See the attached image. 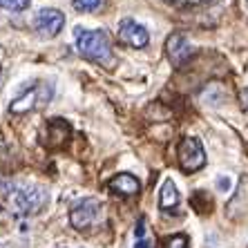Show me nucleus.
<instances>
[{"instance_id":"obj_1","label":"nucleus","mask_w":248,"mask_h":248,"mask_svg":"<svg viewBox=\"0 0 248 248\" xmlns=\"http://www.w3.org/2000/svg\"><path fill=\"white\" fill-rule=\"evenodd\" d=\"M76 49L94 63L103 67H114V52L112 43L103 29H81L76 27Z\"/></svg>"},{"instance_id":"obj_2","label":"nucleus","mask_w":248,"mask_h":248,"mask_svg":"<svg viewBox=\"0 0 248 248\" xmlns=\"http://www.w3.org/2000/svg\"><path fill=\"white\" fill-rule=\"evenodd\" d=\"M7 197L23 215L41 213L47 203V190L38 184H7Z\"/></svg>"},{"instance_id":"obj_3","label":"nucleus","mask_w":248,"mask_h":248,"mask_svg":"<svg viewBox=\"0 0 248 248\" xmlns=\"http://www.w3.org/2000/svg\"><path fill=\"white\" fill-rule=\"evenodd\" d=\"M52 101V85L47 83H36L31 90L23 92L16 101H12L9 105V112L14 114H25V112H34V110H41L45 108L47 103Z\"/></svg>"},{"instance_id":"obj_4","label":"nucleus","mask_w":248,"mask_h":248,"mask_svg":"<svg viewBox=\"0 0 248 248\" xmlns=\"http://www.w3.org/2000/svg\"><path fill=\"white\" fill-rule=\"evenodd\" d=\"M98 213H101V206L96 199H78L69 208V224L76 231H87L92 228V224H96Z\"/></svg>"},{"instance_id":"obj_5","label":"nucleus","mask_w":248,"mask_h":248,"mask_svg":"<svg viewBox=\"0 0 248 248\" xmlns=\"http://www.w3.org/2000/svg\"><path fill=\"white\" fill-rule=\"evenodd\" d=\"M179 163L186 172H197L206 166V152H203L199 139H184L179 145Z\"/></svg>"},{"instance_id":"obj_6","label":"nucleus","mask_w":248,"mask_h":248,"mask_svg":"<svg viewBox=\"0 0 248 248\" xmlns=\"http://www.w3.org/2000/svg\"><path fill=\"white\" fill-rule=\"evenodd\" d=\"M63 25H65V14L58 12V9H52V7L41 9V12L36 14V20H34L36 31H38L43 38H54V36H58L61 29H63Z\"/></svg>"},{"instance_id":"obj_7","label":"nucleus","mask_w":248,"mask_h":248,"mask_svg":"<svg viewBox=\"0 0 248 248\" xmlns=\"http://www.w3.org/2000/svg\"><path fill=\"white\" fill-rule=\"evenodd\" d=\"M166 52H168L170 63H172L174 67H181L184 63L190 61V56L195 54V47L188 43V38H186L184 34L174 31V34H170V38H168V43H166Z\"/></svg>"},{"instance_id":"obj_8","label":"nucleus","mask_w":248,"mask_h":248,"mask_svg":"<svg viewBox=\"0 0 248 248\" xmlns=\"http://www.w3.org/2000/svg\"><path fill=\"white\" fill-rule=\"evenodd\" d=\"M119 38H121L125 45L137 47V49H141V47H145L148 43H150V34H148V29H145L143 25L134 23L132 18L121 20V25H119Z\"/></svg>"},{"instance_id":"obj_9","label":"nucleus","mask_w":248,"mask_h":248,"mask_svg":"<svg viewBox=\"0 0 248 248\" xmlns=\"http://www.w3.org/2000/svg\"><path fill=\"white\" fill-rule=\"evenodd\" d=\"M110 190L119 192V195H123V197H132L141 190V184H139V179L134 177V174L121 172L110 181Z\"/></svg>"},{"instance_id":"obj_10","label":"nucleus","mask_w":248,"mask_h":248,"mask_svg":"<svg viewBox=\"0 0 248 248\" xmlns=\"http://www.w3.org/2000/svg\"><path fill=\"white\" fill-rule=\"evenodd\" d=\"M159 206H161V210H174L179 206V190H177L172 179L163 181L161 192H159Z\"/></svg>"},{"instance_id":"obj_11","label":"nucleus","mask_w":248,"mask_h":248,"mask_svg":"<svg viewBox=\"0 0 248 248\" xmlns=\"http://www.w3.org/2000/svg\"><path fill=\"white\" fill-rule=\"evenodd\" d=\"M134 248H155V242L148 237V224H145L143 217L137 221V244H134Z\"/></svg>"},{"instance_id":"obj_12","label":"nucleus","mask_w":248,"mask_h":248,"mask_svg":"<svg viewBox=\"0 0 248 248\" xmlns=\"http://www.w3.org/2000/svg\"><path fill=\"white\" fill-rule=\"evenodd\" d=\"M105 0H72L76 12H83V14H92V12H98L103 7Z\"/></svg>"},{"instance_id":"obj_13","label":"nucleus","mask_w":248,"mask_h":248,"mask_svg":"<svg viewBox=\"0 0 248 248\" xmlns=\"http://www.w3.org/2000/svg\"><path fill=\"white\" fill-rule=\"evenodd\" d=\"M0 7L7 12H25L29 7V0H0Z\"/></svg>"},{"instance_id":"obj_14","label":"nucleus","mask_w":248,"mask_h":248,"mask_svg":"<svg viewBox=\"0 0 248 248\" xmlns=\"http://www.w3.org/2000/svg\"><path fill=\"white\" fill-rule=\"evenodd\" d=\"M163 246L166 248H188V237L186 235H172V237H168Z\"/></svg>"},{"instance_id":"obj_15","label":"nucleus","mask_w":248,"mask_h":248,"mask_svg":"<svg viewBox=\"0 0 248 248\" xmlns=\"http://www.w3.org/2000/svg\"><path fill=\"white\" fill-rule=\"evenodd\" d=\"M168 2H172L177 7H199V5H206L210 0H168Z\"/></svg>"},{"instance_id":"obj_16","label":"nucleus","mask_w":248,"mask_h":248,"mask_svg":"<svg viewBox=\"0 0 248 248\" xmlns=\"http://www.w3.org/2000/svg\"><path fill=\"white\" fill-rule=\"evenodd\" d=\"M231 188V179L228 177H221L219 179V190H228Z\"/></svg>"},{"instance_id":"obj_17","label":"nucleus","mask_w":248,"mask_h":248,"mask_svg":"<svg viewBox=\"0 0 248 248\" xmlns=\"http://www.w3.org/2000/svg\"><path fill=\"white\" fill-rule=\"evenodd\" d=\"M239 98H242V108L248 112V90H244V92H242V96H239Z\"/></svg>"}]
</instances>
